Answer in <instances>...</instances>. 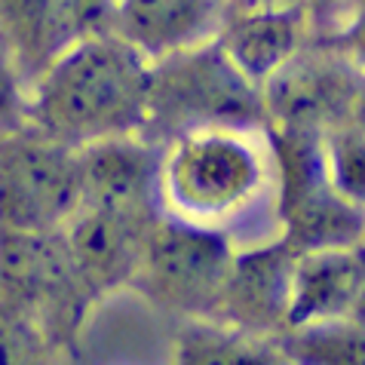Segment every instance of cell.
<instances>
[{
	"label": "cell",
	"mask_w": 365,
	"mask_h": 365,
	"mask_svg": "<svg viewBox=\"0 0 365 365\" xmlns=\"http://www.w3.org/2000/svg\"><path fill=\"white\" fill-rule=\"evenodd\" d=\"M154 218L101 206H80L71 215L62 240L89 301L133 286L141 240Z\"/></svg>",
	"instance_id": "obj_11"
},
{
	"label": "cell",
	"mask_w": 365,
	"mask_h": 365,
	"mask_svg": "<svg viewBox=\"0 0 365 365\" xmlns=\"http://www.w3.org/2000/svg\"><path fill=\"white\" fill-rule=\"evenodd\" d=\"M277 145L282 157L286 246L304 252L365 242V212L334 194L319 166L317 135H277Z\"/></svg>",
	"instance_id": "obj_9"
},
{
	"label": "cell",
	"mask_w": 365,
	"mask_h": 365,
	"mask_svg": "<svg viewBox=\"0 0 365 365\" xmlns=\"http://www.w3.org/2000/svg\"><path fill=\"white\" fill-rule=\"evenodd\" d=\"M350 123L359 129V133L365 135V77L359 83V93H356V101H353V110H350Z\"/></svg>",
	"instance_id": "obj_23"
},
{
	"label": "cell",
	"mask_w": 365,
	"mask_h": 365,
	"mask_svg": "<svg viewBox=\"0 0 365 365\" xmlns=\"http://www.w3.org/2000/svg\"><path fill=\"white\" fill-rule=\"evenodd\" d=\"M215 43L252 86H261L310 43L304 4H233Z\"/></svg>",
	"instance_id": "obj_14"
},
{
	"label": "cell",
	"mask_w": 365,
	"mask_h": 365,
	"mask_svg": "<svg viewBox=\"0 0 365 365\" xmlns=\"http://www.w3.org/2000/svg\"><path fill=\"white\" fill-rule=\"evenodd\" d=\"M310 43L338 53L365 77V0H304Z\"/></svg>",
	"instance_id": "obj_18"
},
{
	"label": "cell",
	"mask_w": 365,
	"mask_h": 365,
	"mask_svg": "<svg viewBox=\"0 0 365 365\" xmlns=\"http://www.w3.org/2000/svg\"><path fill=\"white\" fill-rule=\"evenodd\" d=\"M25 101H28V86L22 74L16 71L13 58L0 46V133L25 123Z\"/></svg>",
	"instance_id": "obj_22"
},
{
	"label": "cell",
	"mask_w": 365,
	"mask_h": 365,
	"mask_svg": "<svg viewBox=\"0 0 365 365\" xmlns=\"http://www.w3.org/2000/svg\"><path fill=\"white\" fill-rule=\"evenodd\" d=\"M0 295L43 322L58 344L68 341L89 307V295L71 267L62 230L0 233Z\"/></svg>",
	"instance_id": "obj_8"
},
{
	"label": "cell",
	"mask_w": 365,
	"mask_h": 365,
	"mask_svg": "<svg viewBox=\"0 0 365 365\" xmlns=\"http://www.w3.org/2000/svg\"><path fill=\"white\" fill-rule=\"evenodd\" d=\"M317 154L334 194L365 212V135L347 120L317 135Z\"/></svg>",
	"instance_id": "obj_20"
},
{
	"label": "cell",
	"mask_w": 365,
	"mask_h": 365,
	"mask_svg": "<svg viewBox=\"0 0 365 365\" xmlns=\"http://www.w3.org/2000/svg\"><path fill=\"white\" fill-rule=\"evenodd\" d=\"M292 365H365V329L350 319L279 334Z\"/></svg>",
	"instance_id": "obj_19"
},
{
	"label": "cell",
	"mask_w": 365,
	"mask_h": 365,
	"mask_svg": "<svg viewBox=\"0 0 365 365\" xmlns=\"http://www.w3.org/2000/svg\"><path fill=\"white\" fill-rule=\"evenodd\" d=\"M157 163L160 145L145 133L80 148V206L157 215Z\"/></svg>",
	"instance_id": "obj_13"
},
{
	"label": "cell",
	"mask_w": 365,
	"mask_h": 365,
	"mask_svg": "<svg viewBox=\"0 0 365 365\" xmlns=\"http://www.w3.org/2000/svg\"><path fill=\"white\" fill-rule=\"evenodd\" d=\"M157 215L233 252L286 242L282 157L267 123L187 129L160 145Z\"/></svg>",
	"instance_id": "obj_1"
},
{
	"label": "cell",
	"mask_w": 365,
	"mask_h": 365,
	"mask_svg": "<svg viewBox=\"0 0 365 365\" xmlns=\"http://www.w3.org/2000/svg\"><path fill=\"white\" fill-rule=\"evenodd\" d=\"M365 279V242L304 249L292 255L286 329H307L350 319V307Z\"/></svg>",
	"instance_id": "obj_15"
},
{
	"label": "cell",
	"mask_w": 365,
	"mask_h": 365,
	"mask_svg": "<svg viewBox=\"0 0 365 365\" xmlns=\"http://www.w3.org/2000/svg\"><path fill=\"white\" fill-rule=\"evenodd\" d=\"M362 74L338 53L307 43L258 86L264 123L277 135H319L347 123Z\"/></svg>",
	"instance_id": "obj_6"
},
{
	"label": "cell",
	"mask_w": 365,
	"mask_h": 365,
	"mask_svg": "<svg viewBox=\"0 0 365 365\" xmlns=\"http://www.w3.org/2000/svg\"><path fill=\"white\" fill-rule=\"evenodd\" d=\"M172 365H292L279 334H258L221 319H185Z\"/></svg>",
	"instance_id": "obj_17"
},
{
	"label": "cell",
	"mask_w": 365,
	"mask_h": 365,
	"mask_svg": "<svg viewBox=\"0 0 365 365\" xmlns=\"http://www.w3.org/2000/svg\"><path fill=\"white\" fill-rule=\"evenodd\" d=\"M350 322H356V326L365 329V279H362V286H359L356 301H353V307H350Z\"/></svg>",
	"instance_id": "obj_24"
},
{
	"label": "cell",
	"mask_w": 365,
	"mask_h": 365,
	"mask_svg": "<svg viewBox=\"0 0 365 365\" xmlns=\"http://www.w3.org/2000/svg\"><path fill=\"white\" fill-rule=\"evenodd\" d=\"M178 322L135 289L89 301L62 344V365H172Z\"/></svg>",
	"instance_id": "obj_7"
},
{
	"label": "cell",
	"mask_w": 365,
	"mask_h": 365,
	"mask_svg": "<svg viewBox=\"0 0 365 365\" xmlns=\"http://www.w3.org/2000/svg\"><path fill=\"white\" fill-rule=\"evenodd\" d=\"M237 252L202 230L157 215L145 230L133 286L175 322L212 319Z\"/></svg>",
	"instance_id": "obj_4"
},
{
	"label": "cell",
	"mask_w": 365,
	"mask_h": 365,
	"mask_svg": "<svg viewBox=\"0 0 365 365\" xmlns=\"http://www.w3.org/2000/svg\"><path fill=\"white\" fill-rule=\"evenodd\" d=\"M218 123H264L258 86H252L218 43L150 65L145 135L157 145L187 129Z\"/></svg>",
	"instance_id": "obj_3"
},
{
	"label": "cell",
	"mask_w": 365,
	"mask_h": 365,
	"mask_svg": "<svg viewBox=\"0 0 365 365\" xmlns=\"http://www.w3.org/2000/svg\"><path fill=\"white\" fill-rule=\"evenodd\" d=\"M0 365H62V344L43 322L0 295Z\"/></svg>",
	"instance_id": "obj_21"
},
{
	"label": "cell",
	"mask_w": 365,
	"mask_h": 365,
	"mask_svg": "<svg viewBox=\"0 0 365 365\" xmlns=\"http://www.w3.org/2000/svg\"><path fill=\"white\" fill-rule=\"evenodd\" d=\"M233 4H304V0H233Z\"/></svg>",
	"instance_id": "obj_25"
},
{
	"label": "cell",
	"mask_w": 365,
	"mask_h": 365,
	"mask_svg": "<svg viewBox=\"0 0 365 365\" xmlns=\"http://www.w3.org/2000/svg\"><path fill=\"white\" fill-rule=\"evenodd\" d=\"M292 255H295V249H289L286 242L255 252H240L233 258L225 295H221L212 319L258 334H282Z\"/></svg>",
	"instance_id": "obj_16"
},
{
	"label": "cell",
	"mask_w": 365,
	"mask_h": 365,
	"mask_svg": "<svg viewBox=\"0 0 365 365\" xmlns=\"http://www.w3.org/2000/svg\"><path fill=\"white\" fill-rule=\"evenodd\" d=\"M233 0H110V34L157 65L215 43Z\"/></svg>",
	"instance_id": "obj_12"
},
{
	"label": "cell",
	"mask_w": 365,
	"mask_h": 365,
	"mask_svg": "<svg viewBox=\"0 0 365 365\" xmlns=\"http://www.w3.org/2000/svg\"><path fill=\"white\" fill-rule=\"evenodd\" d=\"M150 65L110 31L62 53L28 86L25 123L71 150L145 133Z\"/></svg>",
	"instance_id": "obj_2"
},
{
	"label": "cell",
	"mask_w": 365,
	"mask_h": 365,
	"mask_svg": "<svg viewBox=\"0 0 365 365\" xmlns=\"http://www.w3.org/2000/svg\"><path fill=\"white\" fill-rule=\"evenodd\" d=\"M77 209V150L28 123L0 133V233H56Z\"/></svg>",
	"instance_id": "obj_5"
},
{
	"label": "cell",
	"mask_w": 365,
	"mask_h": 365,
	"mask_svg": "<svg viewBox=\"0 0 365 365\" xmlns=\"http://www.w3.org/2000/svg\"><path fill=\"white\" fill-rule=\"evenodd\" d=\"M110 28V0H0V46L25 86L80 40Z\"/></svg>",
	"instance_id": "obj_10"
}]
</instances>
